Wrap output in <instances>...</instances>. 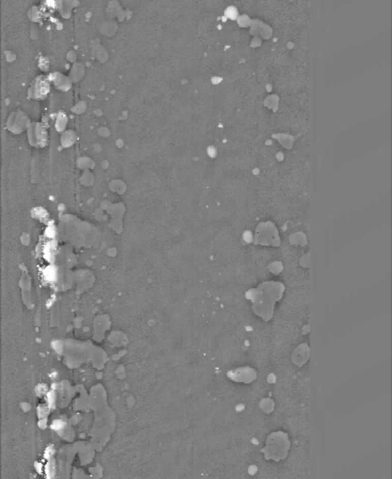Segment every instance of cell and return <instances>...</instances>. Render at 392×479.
Listing matches in <instances>:
<instances>
[{"label": "cell", "mask_w": 392, "mask_h": 479, "mask_svg": "<svg viewBox=\"0 0 392 479\" xmlns=\"http://www.w3.org/2000/svg\"><path fill=\"white\" fill-rule=\"evenodd\" d=\"M310 358L309 346L305 343L299 345L292 354V361L297 367L304 365Z\"/></svg>", "instance_id": "4"}, {"label": "cell", "mask_w": 392, "mask_h": 479, "mask_svg": "<svg viewBox=\"0 0 392 479\" xmlns=\"http://www.w3.org/2000/svg\"><path fill=\"white\" fill-rule=\"evenodd\" d=\"M260 408H262V411H264L265 413L273 412L274 408V401L271 400V399L262 400V402H260Z\"/></svg>", "instance_id": "5"}, {"label": "cell", "mask_w": 392, "mask_h": 479, "mask_svg": "<svg viewBox=\"0 0 392 479\" xmlns=\"http://www.w3.org/2000/svg\"><path fill=\"white\" fill-rule=\"evenodd\" d=\"M228 378L238 383H251L257 377V372L253 368L243 367L232 370L227 373Z\"/></svg>", "instance_id": "3"}, {"label": "cell", "mask_w": 392, "mask_h": 479, "mask_svg": "<svg viewBox=\"0 0 392 479\" xmlns=\"http://www.w3.org/2000/svg\"><path fill=\"white\" fill-rule=\"evenodd\" d=\"M290 449V441L287 433L284 431H275L267 438L266 444L262 449V453L266 460L280 461L285 460Z\"/></svg>", "instance_id": "2"}, {"label": "cell", "mask_w": 392, "mask_h": 479, "mask_svg": "<svg viewBox=\"0 0 392 479\" xmlns=\"http://www.w3.org/2000/svg\"><path fill=\"white\" fill-rule=\"evenodd\" d=\"M226 16H228L230 18L233 20V19H235L237 17V11H236V9H235L234 7H231V8H228V9L226 10Z\"/></svg>", "instance_id": "6"}, {"label": "cell", "mask_w": 392, "mask_h": 479, "mask_svg": "<svg viewBox=\"0 0 392 479\" xmlns=\"http://www.w3.org/2000/svg\"><path fill=\"white\" fill-rule=\"evenodd\" d=\"M285 288L281 283L266 282L256 289L246 294L247 299L253 302V311L264 321H269L274 316V306L282 299Z\"/></svg>", "instance_id": "1"}]
</instances>
